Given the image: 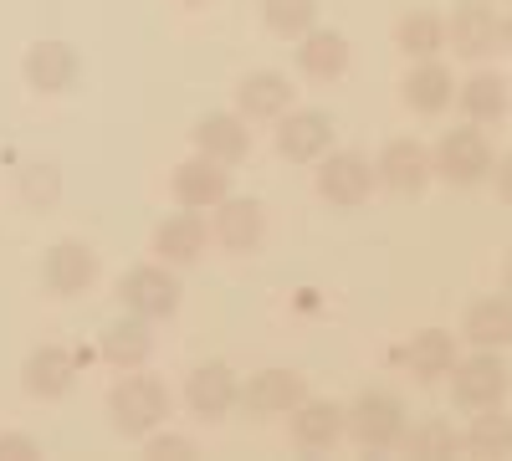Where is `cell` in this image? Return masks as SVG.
I'll use <instances>...</instances> for the list:
<instances>
[{
    "mask_svg": "<svg viewBox=\"0 0 512 461\" xmlns=\"http://www.w3.org/2000/svg\"><path fill=\"white\" fill-rule=\"evenodd\" d=\"M292 441L303 451H328L338 436H344V405L338 400H297L292 410Z\"/></svg>",
    "mask_w": 512,
    "mask_h": 461,
    "instance_id": "obj_19",
    "label": "cell"
},
{
    "mask_svg": "<svg viewBox=\"0 0 512 461\" xmlns=\"http://www.w3.org/2000/svg\"><path fill=\"white\" fill-rule=\"evenodd\" d=\"M210 211H216V226H210V236H216L231 257H246V251L262 246V236H267L262 200H251V195H221Z\"/></svg>",
    "mask_w": 512,
    "mask_h": 461,
    "instance_id": "obj_10",
    "label": "cell"
},
{
    "mask_svg": "<svg viewBox=\"0 0 512 461\" xmlns=\"http://www.w3.org/2000/svg\"><path fill=\"white\" fill-rule=\"evenodd\" d=\"M461 451H472V456H512V426H507V415H497V405L487 415H477V426L461 436Z\"/></svg>",
    "mask_w": 512,
    "mask_h": 461,
    "instance_id": "obj_30",
    "label": "cell"
},
{
    "mask_svg": "<svg viewBox=\"0 0 512 461\" xmlns=\"http://www.w3.org/2000/svg\"><path fill=\"white\" fill-rule=\"evenodd\" d=\"M205 251V221L195 211H180V216H164L154 226V257L164 267H190Z\"/></svg>",
    "mask_w": 512,
    "mask_h": 461,
    "instance_id": "obj_22",
    "label": "cell"
},
{
    "mask_svg": "<svg viewBox=\"0 0 512 461\" xmlns=\"http://www.w3.org/2000/svg\"><path fill=\"white\" fill-rule=\"evenodd\" d=\"M292 98H297V88L287 82V72H272V67L246 72V77L236 82V113H241L246 123H272V118H282V113L292 108Z\"/></svg>",
    "mask_w": 512,
    "mask_h": 461,
    "instance_id": "obj_16",
    "label": "cell"
},
{
    "mask_svg": "<svg viewBox=\"0 0 512 461\" xmlns=\"http://www.w3.org/2000/svg\"><path fill=\"white\" fill-rule=\"evenodd\" d=\"M344 431L364 446V451H384L395 446L405 431V405L390 390H364L349 410H344Z\"/></svg>",
    "mask_w": 512,
    "mask_h": 461,
    "instance_id": "obj_4",
    "label": "cell"
},
{
    "mask_svg": "<svg viewBox=\"0 0 512 461\" xmlns=\"http://www.w3.org/2000/svg\"><path fill=\"white\" fill-rule=\"evenodd\" d=\"M180 298H185V287H180L175 267H164V262H139V267H128L118 277V303L134 318H149V323L175 318Z\"/></svg>",
    "mask_w": 512,
    "mask_h": 461,
    "instance_id": "obj_2",
    "label": "cell"
},
{
    "mask_svg": "<svg viewBox=\"0 0 512 461\" xmlns=\"http://www.w3.org/2000/svg\"><path fill=\"white\" fill-rule=\"evenodd\" d=\"M16 195L26 211H57V200H62V170L52 159H36L26 164V170L16 175Z\"/></svg>",
    "mask_w": 512,
    "mask_h": 461,
    "instance_id": "obj_28",
    "label": "cell"
},
{
    "mask_svg": "<svg viewBox=\"0 0 512 461\" xmlns=\"http://www.w3.org/2000/svg\"><path fill=\"white\" fill-rule=\"evenodd\" d=\"M303 395L308 385L297 369H262L246 380V390H236V405H246V415H256V421H267V415H287Z\"/></svg>",
    "mask_w": 512,
    "mask_h": 461,
    "instance_id": "obj_13",
    "label": "cell"
},
{
    "mask_svg": "<svg viewBox=\"0 0 512 461\" xmlns=\"http://www.w3.org/2000/svg\"><path fill=\"white\" fill-rule=\"evenodd\" d=\"M72 380H77V359L62 344H41L21 364V390L31 400H62L72 390Z\"/></svg>",
    "mask_w": 512,
    "mask_h": 461,
    "instance_id": "obj_17",
    "label": "cell"
},
{
    "mask_svg": "<svg viewBox=\"0 0 512 461\" xmlns=\"http://www.w3.org/2000/svg\"><path fill=\"white\" fill-rule=\"evenodd\" d=\"M395 47H400L405 57H436V52L446 47L441 16H436V11H405V16L395 21Z\"/></svg>",
    "mask_w": 512,
    "mask_h": 461,
    "instance_id": "obj_27",
    "label": "cell"
},
{
    "mask_svg": "<svg viewBox=\"0 0 512 461\" xmlns=\"http://www.w3.org/2000/svg\"><path fill=\"white\" fill-rule=\"evenodd\" d=\"M400 441L410 446V456H456L461 451V436L446 421H425L415 431H400Z\"/></svg>",
    "mask_w": 512,
    "mask_h": 461,
    "instance_id": "obj_31",
    "label": "cell"
},
{
    "mask_svg": "<svg viewBox=\"0 0 512 461\" xmlns=\"http://www.w3.org/2000/svg\"><path fill=\"white\" fill-rule=\"evenodd\" d=\"M431 170L451 185H477L492 175V144L482 139V129H451L431 154Z\"/></svg>",
    "mask_w": 512,
    "mask_h": 461,
    "instance_id": "obj_7",
    "label": "cell"
},
{
    "mask_svg": "<svg viewBox=\"0 0 512 461\" xmlns=\"http://www.w3.org/2000/svg\"><path fill=\"white\" fill-rule=\"evenodd\" d=\"M41 456V446L31 441V436H21V431H0V461H36Z\"/></svg>",
    "mask_w": 512,
    "mask_h": 461,
    "instance_id": "obj_33",
    "label": "cell"
},
{
    "mask_svg": "<svg viewBox=\"0 0 512 461\" xmlns=\"http://www.w3.org/2000/svg\"><path fill=\"white\" fill-rule=\"evenodd\" d=\"M400 359H405V369L415 374V380H441V374H451V364H456V339L446 328H425L405 344Z\"/></svg>",
    "mask_w": 512,
    "mask_h": 461,
    "instance_id": "obj_24",
    "label": "cell"
},
{
    "mask_svg": "<svg viewBox=\"0 0 512 461\" xmlns=\"http://www.w3.org/2000/svg\"><path fill=\"white\" fill-rule=\"evenodd\" d=\"M446 26V47L456 57H492V52H507V11L502 6H487V0H461V6L451 11Z\"/></svg>",
    "mask_w": 512,
    "mask_h": 461,
    "instance_id": "obj_3",
    "label": "cell"
},
{
    "mask_svg": "<svg viewBox=\"0 0 512 461\" xmlns=\"http://www.w3.org/2000/svg\"><path fill=\"white\" fill-rule=\"evenodd\" d=\"M164 415H169V390H164V380H154V374H123V380L108 390V426L128 441L159 431Z\"/></svg>",
    "mask_w": 512,
    "mask_h": 461,
    "instance_id": "obj_1",
    "label": "cell"
},
{
    "mask_svg": "<svg viewBox=\"0 0 512 461\" xmlns=\"http://www.w3.org/2000/svg\"><path fill=\"white\" fill-rule=\"evenodd\" d=\"M461 108L472 123H502L507 118V77L502 72H477L461 82Z\"/></svg>",
    "mask_w": 512,
    "mask_h": 461,
    "instance_id": "obj_25",
    "label": "cell"
},
{
    "mask_svg": "<svg viewBox=\"0 0 512 461\" xmlns=\"http://www.w3.org/2000/svg\"><path fill=\"white\" fill-rule=\"evenodd\" d=\"M236 390H241V385H236V369H231L226 359H210V364H200V369L190 374L185 405L210 426V421H226V415L236 410Z\"/></svg>",
    "mask_w": 512,
    "mask_h": 461,
    "instance_id": "obj_15",
    "label": "cell"
},
{
    "mask_svg": "<svg viewBox=\"0 0 512 461\" xmlns=\"http://www.w3.org/2000/svg\"><path fill=\"white\" fill-rule=\"evenodd\" d=\"M323 170H318V195L333 205V211H354V205H364L369 195H374V164L364 159V154H354V149H328L323 159Z\"/></svg>",
    "mask_w": 512,
    "mask_h": 461,
    "instance_id": "obj_5",
    "label": "cell"
},
{
    "mask_svg": "<svg viewBox=\"0 0 512 461\" xmlns=\"http://www.w3.org/2000/svg\"><path fill=\"white\" fill-rule=\"evenodd\" d=\"M180 6H210V0H180Z\"/></svg>",
    "mask_w": 512,
    "mask_h": 461,
    "instance_id": "obj_34",
    "label": "cell"
},
{
    "mask_svg": "<svg viewBox=\"0 0 512 461\" xmlns=\"http://www.w3.org/2000/svg\"><path fill=\"white\" fill-rule=\"evenodd\" d=\"M451 72L441 67V62H431V57H420V67H410L405 72V82H400V98H405V108H415V113H441V108H451Z\"/></svg>",
    "mask_w": 512,
    "mask_h": 461,
    "instance_id": "obj_23",
    "label": "cell"
},
{
    "mask_svg": "<svg viewBox=\"0 0 512 461\" xmlns=\"http://www.w3.org/2000/svg\"><path fill=\"white\" fill-rule=\"evenodd\" d=\"M93 282H98V251L88 241L47 246V257H41V287H47L52 298H77V292H88Z\"/></svg>",
    "mask_w": 512,
    "mask_h": 461,
    "instance_id": "obj_8",
    "label": "cell"
},
{
    "mask_svg": "<svg viewBox=\"0 0 512 461\" xmlns=\"http://www.w3.org/2000/svg\"><path fill=\"white\" fill-rule=\"evenodd\" d=\"M297 67H303V77H313V82L344 77L349 72V41H344V31H323V26L303 31V36H297Z\"/></svg>",
    "mask_w": 512,
    "mask_h": 461,
    "instance_id": "obj_21",
    "label": "cell"
},
{
    "mask_svg": "<svg viewBox=\"0 0 512 461\" xmlns=\"http://www.w3.org/2000/svg\"><path fill=\"white\" fill-rule=\"evenodd\" d=\"M333 149V118L323 108H287L277 129V154L292 164H318Z\"/></svg>",
    "mask_w": 512,
    "mask_h": 461,
    "instance_id": "obj_11",
    "label": "cell"
},
{
    "mask_svg": "<svg viewBox=\"0 0 512 461\" xmlns=\"http://www.w3.org/2000/svg\"><path fill=\"white\" fill-rule=\"evenodd\" d=\"M190 144H195V154L216 159V164H241L251 154V129L241 113H205L190 129Z\"/></svg>",
    "mask_w": 512,
    "mask_h": 461,
    "instance_id": "obj_18",
    "label": "cell"
},
{
    "mask_svg": "<svg viewBox=\"0 0 512 461\" xmlns=\"http://www.w3.org/2000/svg\"><path fill=\"white\" fill-rule=\"evenodd\" d=\"M98 354L113 364V369H139V364H149V354H154V328H149V318H113L108 328H103V339H98Z\"/></svg>",
    "mask_w": 512,
    "mask_h": 461,
    "instance_id": "obj_20",
    "label": "cell"
},
{
    "mask_svg": "<svg viewBox=\"0 0 512 461\" xmlns=\"http://www.w3.org/2000/svg\"><path fill=\"white\" fill-rule=\"evenodd\" d=\"M21 77H26L31 93L57 98V93L77 88L82 57H77V47H67V41H36V47H26V57H21Z\"/></svg>",
    "mask_w": 512,
    "mask_h": 461,
    "instance_id": "obj_6",
    "label": "cell"
},
{
    "mask_svg": "<svg viewBox=\"0 0 512 461\" xmlns=\"http://www.w3.org/2000/svg\"><path fill=\"white\" fill-rule=\"evenodd\" d=\"M451 390L466 410H492L507 395V364L497 349H477L472 359L451 364Z\"/></svg>",
    "mask_w": 512,
    "mask_h": 461,
    "instance_id": "obj_9",
    "label": "cell"
},
{
    "mask_svg": "<svg viewBox=\"0 0 512 461\" xmlns=\"http://www.w3.org/2000/svg\"><path fill=\"white\" fill-rule=\"evenodd\" d=\"M169 195H175L180 211H210L221 195H231V164H216V159H185L175 164V175H169Z\"/></svg>",
    "mask_w": 512,
    "mask_h": 461,
    "instance_id": "obj_12",
    "label": "cell"
},
{
    "mask_svg": "<svg viewBox=\"0 0 512 461\" xmlns=\"http://www.w3.org/2000/svg\"><path fill=\"white\" fill-rule=\"evenodd\" d=\"M461 333H466L477 349H502V344L512 339V308H507V298H482V303H472V308H466Z\"/></svg>",
    "mask_w": 512,
    "mask_h": 461,
    "instance_id": "obj_26",
    "label": "cell"
},
{
    "mask_svg": "<svg viewBox=\"0 0 512 461\" xmlns=\"http://www.w3.org/2000/svg\"><path fill=\"white\" fill-rule=\"evenodd\" d=\"M262 21H267L272 36L297 41L303 31L318 26V0H262Z\"/></svg>",
    "mask_w": 512,
    "mask_h": 461,
    "instance_id": "obj_29",
    "label": "cell"
},
{
    "mask_svg": "<svg viewBox=\"0 0 512 461\" xmlns=\"http://www.w3.org/2000/svg\"><path fill=\"white\" fill-rule=\"evenodd\" d=\"M144 456H154V461H190V456H195V441H190V436H175V431H164V436L149 431Z\"/></svg>",
    "mask_w": 512,
    "mask_h": 461,
    "instance_id": "obj_32",
    "label": "cell"
},
{
    "mask_svg": "<svg viewBox=\"0 0 512 461\" xmlns=\"http://www.w3.org/2000/svg\"><path fill=\"white\" fill-rule=\"evenodd\" d=\"M431 149H425L420 139H390L374 164V180H384L395 195H420L425 185H431Z\"/></svg>",
    "mask_w": 512,
    "mask_h": 461,
    "instance_id": "obj_14",
    "label": "cell"
}]
</instances>
